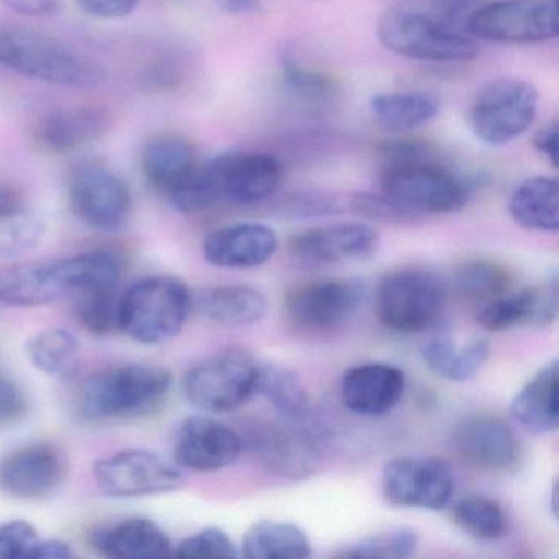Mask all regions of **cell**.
<instances>
[{
    "label": "cell",
    "mask_w": 559,
    "mask_h": 559,
    "mask_svg": "<svg viewBox=\"0 0 559 559\" xmlns=\"http://www.w3.org/2000/svg\"><path fill=\"white\" fill-rule=\"evenodd\" d=\"M90 543L106 558L146 559L173 555L171 539L165 530L145 516H132L114 525L100 526L91 533Z\"/></svg>",
    "instance_id": "cell-25"
},
{
    "label": "cell",
    "mask_w": 559,
    "mask_h": 559,
    "mask_svg": "<svg viewBox=\"0 0 559 559\" xmlns=\"http://www.w3.org/2000/svg\"><path fill=\"white\" fill-rule=\"evenodd\" d=\"M47 225L27 195L15 186L0 182V258L27 254L38 247Z\"/></svg>",
    "instance_id": "cell-28"
},
{
    "label": "cell",
    "mask_w": 559,
    "mask_h": 559,
    "mask_svg": "<svg viewBox=\"0 0 559 559\" xmlns=\"http://www.w3.org/2000/svg\"><path fill=\"white\" fill-rule=\"evenodd\" d=\"M173 555L179 558H237L240 552L224 530L209 526L182 539Z\"/></svg>",
    "instance_id": "cell-42"
},
{
    "label": "cell",
    "mask_w": 559,
    "mask_h": 559,
    "mask_svg": "<svg viewBox=\"0 0 559 559\" xmlns=\"http://www.w3.org/2000/svg\"><path fill=\"white\" fill-rule=\"evenodd\" d=\"M260 365L247 349H218L189 369L185 394L194 407L209 414H228L257 394Z\"/></svg>",
    "instance_id": "cell-7"
},
{
    "label": "cell",
    "mask_w": 559,
    "mask_h": 559,
    "mask_svg": "<svg viewBox=\"0 0 559 559\" xmlns=\"http://www.w3.org/2000/svg\"><path fill=\"white\" fill-rule=\"evenodd\" d=\"M80 340L71 330L47 329L32 336L27 356L32 365L51 378H70L80 366Z\"/></svg>",
    "instance_id": "cell-35"
},
{
    "label": "cell",
    "mask_w": 559,
    "mask_h": 559,
    "mask_svg": "<svg viewBox=\"0 0 559 559\" xmlns=\"http://www.w3.org/2000/svg\"><path fill=\"white\" fill-rule=\"evenodd\" d=\"M348 209L353 214L379 224L408 225L424 217L385 194L352 195L348 199Z\"/></svg>",
    "instance_id": "cell-40"
},
{
    "label": "cell",
    "mask_w": 559,
    "mask_h": 559,
    "mask_svg": "<svg viewBox=\"0 0 559 559\" xmlns=\"http://www.w3.org/2000/svg\"><path fill=\"white\" fill-rule=\"evenodd\" d=\"M0 67L74 90H91L106 80L103 67L73 45L8 21H0Z\"/></svg>",
    "instance_id": "cell-2"
},
{
    "label": "cell",
    "mask_w": 559,
    "mask_h": 559,
    "mask_svg": "<svg viewBox=\"0 0 559 559\" xmlns=\"http://www.w3.org/2000/svg\"><path fill=\"white\" fill-rule=\"evenodd\" d=\"M277 247L273 228L245 222L212 231L204 241V258L212 266L224 270H253L267 263Z\"/></svg>",
    "instance_id": "cell-23"
},
{
    "label": "cell",
    "mask_w": 559,
    "mask_h": 559,
    "mask_svg": "<svg viewBox=\"0 0 559 559\" xmlns=\"http://www.w3.org/2000/svg\"><path fill=\"white\" fill-rule=\"evenodd\" d=\"M365 299V283L356 277L310 281L286 294L284 312L302 329L329 330L352 319Z\"/></svg>",
    "instance_id": "cell-13"
},
{
    "label": "cell",
    "mask_w": 559,
    "mask_h": 559,
    "mask_svg": "<svg viewBox=\"0 0 559 559\" xmlns=\"http://www.w3.org/2000/svg\"><path fill=\"white\" fill-rule=\"evenodd\" d=\"M67 473L60 448L35 441L0 457V492L19 500L47 499L63 486Z\"/></svg>",
    "instance_id": "cell-14"
},
{
    "label": "cell",
    "mask_w": 559,
    "mask_h": 559,
    "mask_svg": "<svg viewBox=\"0 0 559 559\" xmlns=\"http://www.w3.org/2000/svg\"><path fill=\"white\" fill-rule=\"evenodd\" d=\"M405 376L388 362H365L353 366L342 379V402L359 415H384L401 402Z\"/></svg>",
    "instance_id": "cell-24"
},
{
    "label": "cell",
    "mask_w": 559,
    "mask_h": 559,
    "mask_svg": "<svg viewBox=\"0 0 559 559\" xmlns=\"http://www.w3.org/2000/svg\"><path fill=\"white\" fill-rule=\"evenodd\" d=\"M168 369L145 362L112 366L91 374L78 392V412L94 424L129 420L155 411L171 391Z\"/></svg>",
    "instance_id": "cell-3"
},
{
    "label": "cell",
    "mask_w": 559,
    "mask_h": 559,
    "mask_svg": "<svg viewBox=\"0 0 559 559\" xmlns=\"http://www.w3.org/2000/svg\"><path fill=\"white\" fill-rule=\"evenodd\" d=\"M536 152L542 153L552 166H558V123L551 122L543 127L532 140Z\"/></svg>",
    "instance_id": "cell-47"
},
{
    "label": "cell",
    "mask_w": 559,
    "mask_h": 559,
    "mask_svg": "<svg viewBox=\"0 0 559 559\" xmlns=\"http://www.w3.org/2000/svg\"><path fill=\"white\" fill-rule=\"evenodd\" d=\"M104 107L80 106L44 114L32 129V143L45 155H67L99 140L109 130Z\"/></svg>",
    "instance_id": "cell-22"
},
{
    "label": "cell",
    "mask_w": 559,
    "mask_h": 559,
    "mask_svg": "<svg viewBox=\"0 0 559 559\" xmlns=\"http://www.w3.org/2000/svg\"><path fill=\"white\" fill-rule=\"evenodd\" d=\"M507 209L519 227L555 234L559 228L558 181L546 176L526 179L513 189Z\"/></svg>",
    "instance_id": "cell-29"
},
{
    "label": "cell",
    "mask_w": 559,
    "mask_h": 559,
    "mask_svg": "<svg viewBox=\"0 0 559 559\" xmlns=\"http://www.w3.org/2000/svg\"><path fill=\"white\" fill-rule=\"evenodd\" d=\"M437 97L427 93H384L371 99L376 122L392 133L412 132L430 123L440 114Z\"/></svg>",
    "instance_id": "cell-32"
},
{
    "label": "cell",
    "mask_w": 559,
    "mask_h": 559,
    "mask_svg": "<svg viewBox=\"0 0 559 559\" xmlns=\"http://www.w3.org/2000/svg\"><path fill=\"white\" fill-rule=\"evenodd\" d=\"M513 420L532 435H548L558 430V361L543 365L530 381L516 392L510 404Z\"/></svg>",
    "instance_id": "cell-26"
},
{
    "label": "cell",
    "mask_w": 559,
    "mask_h": 559,
    "mask_svg": "<svg viewBox=\"0 0 559 559\" xmlns=\"http://www.w3.org/2000/svg\"><path fill=\"white\" fill-rule=\"evenodd\" d=\"M250 440L263 466L281 479H309L319 469L317 441L296 424L257 425Z\"/></svg>",
    "instance_id": "cell-18"
},
{
    "label": "cell",
    "mask_w": 559,
    "mask_h": 559,
    "mask_svg": "<svg viewBox=\"0 0 559 559\" xmlns=\"http://www.w3.org/2000/svg\"><path fill=\"white\" fill-rule=\"evenodd\" d=\"M558 316V277L539 286L507 293L484 304L476 313V322L486 332L499 333L519 326L551 325Z\"/></svg>",
    "instance_id": "cell-21"
},
{
    "label": "cell",
    "mask_w": 559,
    "mask_h": 559,
    "mask_svg": "<svg viewBox=\"0 0 559 559\" xmlns=\"http://www.w3.org/2000/svg\"><path fill=\"white\" fill-rule=\"evenodd\" d=\"M417 530L408 526H395L384 532L372 533L352 545L335 552L338 558L346 559H402L414 555L418 548Z\"/></svg>",
    "instance_id": "cell-38"
},
{
    "label": "cell",
    "mask_w": 559,
    "mask_h": 559,
    "mask_svg": "<svg viewBox=\"0 0 559 559\" xmlns=\"http://www.w3.org/2000/svg\"><path fill=\"white\" fill-rule=\"evenodd\" d=\"M198 163L192 143L176 133H159L143 146V176L166 198L182 185Z\"/></svg>",
    "instance_id": "cell-27"
},
{
    "label": "cell",
    "mask_w": 559,
    "mask_h": 559,
    "mask_svg": "<svg viewBox=\"0 0 559 559\" xmlns=\"http://www.w3.org/2000/svg\"><path fill=\"white\" fill-rule=\"evenodd\" d=\"M454 289L473 302H490L509 293L512 274L492 261H469L454 274Z\"/></svg>",
    "instance_id": "cell-37"
},
{
    "label": "cell",
    "mask_w": 559,
    "mask_h": 559,
    "mask_svg": "<svg viewBox=\"0 0 559 559\" xmlns=\"http://www.w3.org/2000/svg\"><path fill=\"white\" fill-rule=\"evenodd\" d=\"M473 0H415L389 9L378 25L381 44L397 57L430 63H467L479 55L467 32Z\"/></svg>",
    "instance_id": "cell-1"
},
{
    "label": "cell",
    "mask_w": 559,
    "mask_h": 559,
    "mask_svg": "<svg viewBox=\"0 0 559 559\" xmlns=\"http://www.w3.org/2000/svg\"><path fill=\"white\" fill-rule=\"evenodd\" d=\"M489 356L490 345L484 338L474 340L469 345L457 348L453 340L443 336L430 340L421 348L425 366L451 382L469 381L484 368Z\"/></svg>",
    "instance_id": "cell-34"
},
{
    "label": "cell",
    "mask_w": 559,
    "mask_h": 559,
    "mask_svg": "<svg viewBox=\"0 0 559 559\" xmlns=\"http://www.w3.org/2000/svg\"><path fill=\"white\" fill-rule=\"evenodd\" d=\"M221 201L258 204L271 198L283 179V165L276 156L261 152H228L209 162Z\"/></svg>",
    "instance_id": "cell-17"
},
{
    "label": "cell",
    "mask_w": 559,
    "mask_h": 559,
    "mask_svg": "<svg viewBox=\"0 0 559 559\" xmlns=\"http://www.w3.org/2000/svg\"><path fill=\"white\" fill-rule=\"evenodd\" d=\"M451 520L461 532L479 542H496L507 533L506 512L489 497H463L451 507Z\"/></svg>",
    "instance_id": "cell-36"
},
{
    "label": "cell",
    "mask_w": 559,
    "mask_h": 559,
    "mask_svg": "<svg viewBox=\"0 0 559 559\" xmlns=\"http://www.w3.org/2000/svg\"><path fill=\"white\" fill-rule=\"evenodd\" d=\"M379 234L365 222H343L294 235L290 254L307 264H336L366 260L378 250Z\"/></svg>",
    "instance_id": "cell-19"
},
{
    "label": "cell",
    "mask_w": 559,
    "mask_h": 559,
    "mask_svg": "<svg viewBox=\"0 0 559 559\" xmlns=\"http://www.w3.org/2000/svg\"><path fill=\"white\" fill-rule=\"evenodd\" d=\"M222 11L231 15L253 14L263 4V0H215Z\"/></svg>",
    "instance_id": "cell-49"
},
{
    "label": "cell",
    "mask_w": 559,
    "mask_h": 559,
    "mask_svg": "<svg viewBox=\"0 0 559 559\" xmlns=\"http://www.w3.org/2000/svg\"><path fill=\"white\" fill-rule=\"evenodd\" d=\"M198 309L211 322L240 329L263 320L267 300L261 290L251 286H222L202 293Z\"/></svg>",
    "instance_id": "cell-30"
},
{
    "label": "cell",
    "mask_w": 559,
    "mask_h": 559,
    "mask_svg": "<svg viewBox=\"0 0 559 559\" xmlns=\"http://www.w3.org/2000/svg\"><path fill=\"white\" fill-rule=\"evenodd\" d=\"M454 473L451 464L437 456H401L382 471V492L392 506L404 509H447L453 499Z\"/></svg>",
    "instance_id": "cell-12"
},
{
    "label": "cell",
    "mask_w": 559,
    "mask_h": 559,
    "mask_svg": "<svg viewBox=\"0 0 559 559\" xmlns=\"http://www.w3.org/2000/svg\"><path fill=\"white\" fill-rule=\"evenodd\" d=\"M68 205L96 230L122 227L132 211V194L122 176L103 163L78 165L68 178Z\"/></svg>",
    "instance_id": "cell-11"
},
{
    "label": "cell",
    "mask_w": 559,
    "mask_h": 559,
    "mask_svg": "<svg viewBox=\"0 0 559 559\" xmlns=\"http://www.w3.org/2000/svg\"><path fill=\"white\" fill-rule=\"evenodd\" d=\"M192 297L178 277L150 276L120 296V332L142 345L175 338L188 322Z\"/></svg>",
    "instance_id": "cell-4"
},
{
    "label": "cell",
    "mask_w": 559,
    "mask_h": 559,
    "mask_svg": "<svg viewBox=\"0 0 559 559\" xmlns=\"http://www.w3.org/2000/svg\"><path fill=\"white\" fill-rule=\"evenodd\" d=\"M283 74L287 87L306 103L325 104L335 96V83L326 74L302 67L297 61H284Z\"/></svg>",
    "instance_id": "cell-41"
},
{
    "label": "cell",
    "mask_w": 559,
    "mask_h": 559,
    "mask_svg": "<svg viewBox=\"0 0 559 559\" xmlns=\"http://www.w3.org/2000/svg\"><path fill=\"white\" fill-rule=\"evenodd\" d=\"M447 286L433 271L404 266L379 281L374 310L394 332L418 333L438 322L447 306Z\"/></svg>",
    "instance_id": "cell-6"
},
{
    "label": "cell",
    "mask_w": 559,
    "mask_h": 559,
    "mask_svg": "<svg viewBox=\"0 0 559 559\" xmlns=\"http://www.w3.org/2000/svg\"><path fill=\"white\" fill-rule=\"evenodd\" d=\"M37 528L27 520L0 523V559H28L37 545Z\"/></svg>",
    "instance_id": "cell-43"
},
{
    "label": "cell",
    "mask_w": 559,
    "mask_h": 559,
    "mask_svg": "<svg viewBox=\"0 0 559 559\" xmlns=\"http://www.w3.org/2000/svg\"><path fill=\"white\" fill-rule=\"evenodd\" d=\"M28 415V397L11 376L0 372V430L15 427Z\"/></svg>",
    "instance_id": "cell-44"
},
{
    "label": "cell",
    "mask_w": 559,
    "mask_h": 559,
    "mask_svg": "<svg viewBox=\"0 0 559 559\" xmlns=\"http://www.w3.org/2000/svg\"><path fill=\"white\" fill-rule=\"evenodd\" d=\"M467 32L493 44H543L558 37L556 0H496L474 9Z\"/></svg>",
    "instance_id": "cell-9"
},
{
    "label": "cell",
    "mask_w": 559,
    "mask_h": 559,
    "mask_svg": "<svg viewBox=\"0 0 559 559\" xmlns=\"http://www.w3.org/2000/svg\"><path fill=\"white\" fill-rule=\"evenodd\" d=\"M5 8L31 17H45L60 11L63 0H0Z\"/></svg>",
    "instance_id": "cell-46"
},
{
    "label": "cell",
    "mask_w": 559,
    "mask_h": 559,
    "mask_svg": "<svg viewBox=\"0 0 559 559\" xmlns=\"http://www.w3.org/2000/svg\"><path fill=\"white\" fill-rule=\"evenodd\" d=\"M241 555L250 559H306L312 555V545L294 523L261 520L245 533Z\"/></svg>",
    "instance_id": "cell-31"
},
{
    "label": "cell",
    "mask_w": 559,
    "mask_h": 559,
    "mask_svg": "<svg viewBox=\"0 0 559 559\" xmlns=\"http://www.w3.org/2000/svg\"><path fill=\"white\" fill-rule=\"evenodd\" d=\"M84 14L100 21H116L132 14L142 0H76Z\"/></svg>",
    "instance_id": "cell-45"
},
{
    "label": "cell",
    "mask_w": 559,
    "mask_h": 559,
    "mask_svg": "<svg viewBox=\"0 0 559 559\" xmlns=\"http://www.w3.org/2000/svg\"><path fill=\"white\" fill-rule=\"evenodd\" d=\"M71 294L67 258L0 264V306H50Z\"/></svg>",
    "instance_id": "cell-20"
},
{
    "label": "cell",
    "mask_w": 559,
    "mask_h": 559,
    "mask_svg": "<svg viewBox=\"0 0 559 559\" xmlns=\"http://www.w3.org/2000/svg\"><path fill=\"white\" fill-rule=\"evenodd\" d=\"M451 444L464 463L489 473H510L522 460L519 438L502 418L492 415L461 421L454 428Z\"/></svg>",
    "instance_id": "cell-15"
},
{
    "label": "cell",
    "mask_w": 559,
    "mask_h": 559,
    "mask_svg": "<svg viewBox=\"0 0 559 559\" xmlns=\"http://www.w3.org/2000/svg\"><path fill=\"white\" fill-rule=\"evenodd\" d=\"M240 435L207 415H192L176 433L175 463L194 473H215L231 466L241 453Z\"/></svg>",
    "instance_id": "cell-16"
},
{
    "label": "cell",
    "mask_w": 559,
    "mask_h": 559,
    "mask_svg": "<svg viewBox=\"0 0 559 559\" xmlns=\"http://www.w3.org/2000/svg\"><path fill=\"white\" fill-rule=\"evenodd\" d=\"M120 293L114 289L91 290L74 297L81 325L96 336L120 333Z\"/></svg>",
    "instance_id": "cell-39"
},
{
    "label": "cell",
    "mask_w": 559,
    "mask_h": 559,
    "mask_svg": "<svg viewBox=\"0 0 559 559\" xmlns=\"http://www.w3.org/2000/svg\"><path fill=\"white\" fill-rule=\"evenodd\" d=\"M97 487L114 499L175 492L185 484L181 467L145 448H129L94 464Z\"/></svg>",
    "instance_id": "cell-10"
},
{
    "label": "cell",
    "mask_w": 559,
    "mask_h": 559,
    "mask_svg": "<svg viewBox=\"0 0 559 559\" xmlns=\"http://www.w3.org/2000/svg\"><path fill=\"white\" fill-rule=\"evenodd\" d=\"M74 558L70 543L61 539H38L28 559H70Z\"/></svg>",
    "instance_id": "cell-48"
},
{
    "label": "cell",
    "mask_w": 559,
    "mask_h": 559,
    "mask_svg": "<svg viewBox=\"0 0 559 559\" xmlns=\"http://www.w3.org/2000/svg\"><path fill=\"white\" fill-rule=\"evenodd\" d=\"M257 394L263 395L289 424L300 425L310 417V395L300 376L277 362L260 365Z\"/></svg>",
    "instance_id": "cell-33"
},
{
    "label": "cell",
    "mask_w": 559,
    "mask_h": 559,
    "mask_svg": "<svg viewBox=\"0 0 559 559\" xmlns=\"http://www.w3.org/2000/svg\"><path fill=\"white\" fill-rule=\"evenodd\" d=\"M538 104V91L528 81L500 78L477 91L467 109V123L480 142L507 145L528 132Z\"/></svg>",
    "instance_id": "cell-8"
},
{
    "label": "cell",
    "mask_w": 559,
    "mask_h": 559,
    "mask_svg": "<svg viewBox=\"0 0 559 559\" xmlns=\"http://www.w3.org/2000/svg\"><path fill=\"white\" fill-rule=\"evenodd\" d=\"M424 153L388 159L382 194L417 214H451L469 202V186L450 169L424 159Z\"/></svg>",
    "instance_id": "cell-5"
}]
</instances>
